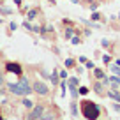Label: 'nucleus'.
I'll list each match as a JSON object with an SVG mask.
<instances>
[{
    "mask_svg": "<svg viewBox=\"0 0 120 120\" xmlns=\"http://www.w3.org/2000/svg\"><path fill=\"white\" fill-rule=\"evenodd\" d=\"M42 113H44V106H42V104H37V106H34V108H32V111L28 113V118H26V120H41Z\"/></svg>",
    "mask_w": 120,
    "mask_h": 120,
    "instance_id": "4",
    "label": "nucleus"
},
{
    "mask_svg": "<svg viewBox=\"0 0 120 120\" xmlns=\"http://www.w3.org/2000/svg\"><path fill=\"white\" fill-rule=\"evenodd\" d=\"M94 76H95L97 79H104V78H106L104 71H102V69H97V67H94Z\"/></svg>",
    "mask_w": 120,
    "mask_h": 120,
    "instance_id": "11",
    "label": "nucleus"
},
{
    "mask_svg": "<svg viewBox=\"0 0 120 120\" xmlns=\"http://www.w3.org/2000/svg\"><path fill=\"white\" fill-rule=\"evenodd\" d=\"M79 109H81V115L85 116L86 120H97L99 115H101V108H99L94 101H88V99L81 101Z\"/></svg>",
    "mask_w": 120,
    "mask_h": 120,
    "instance_id": "1",
    "label": "nucleus"
},
{
    "mask_svg": "<svg viewBox=\"0 0 120 120\" xmlns=\"http://www.w3.org/2000/svg\"><path fill=\"white\" fill-rule=\"evenodd\" d=\"M71 42H72V44H79V42H81L79 35H72V37H71Z\"/></svg>",
    "mask_w": 120,
    "mask_h": 120,
    "instance_id": "20",
    "label": "nucleus"
},
{
    "mask_svg": "<svg viewBox=\"0 0 120 120\" xmlns=\"http://www.w3.org/2000/svg\"><path fill=\"white\" fill-rule=\"evenodd\" d=\"M2 95H4V90H2V88H0V97H2Z\"/></svg>",
    "mask_w": 120,
    "mask_h": 120,
    "instance_id": "33",
    "label": "nucleus"
},
{
    "mask_svg": "<svg viewBox=\"0 0 120 120\" xmlns=\"http://www.w3.org/2000/svg\"><path fill=\"white\" fill-rule=\"evenodd\" d=\"M102 46H104V48H108V46H109V42H108V39H102Z\"/></svg>",
    "mask_w": 120,
    "mask_h": 120,
    "instance_id": "29",
    "label": "nucleus"
},
{
    "mask_svg": "<svg viewBox=\"0 0 120 120\" xmlns=\"http://www.w3.org/2000/svg\"><path fill=\"white\" fill-rule=\"evenodd\" d=\"M7 88H9V92L14 94V95H28V94H26V90L23 88L19 83H7Z\"/></svg>",
    "mask_w": 120,
    "mask_h": 120,
    "instance_id": "5",
    "label": "nucleus"
},
{
    "mask_svg": "<svg viewBox=\"0 0 120 120\" xmlns=\"http://www.w3.org/2000/svg\"><path fill=\"white\" fill-rule=\"evenodd\" d=\"M11 12L12 11H9V9H0V14H5V16H7V14H11Z\"/></svg>",
    "mask_w": 120,
    "mask_h": 120,
    "instance_id": "24",
    "label": "nucleus"
},
{
    "mask_svg": "<svg viewBox=\"0 0 120 120\" xmlns=\"http://www.w3.org/2000/svg\"><path fill=\"white\" fill-rule=\"evenodd\" d=\"M0 120H4V116H2V115H0Z\"/></svg>",
    "mask_w": 120,
    "mask_h": 120,
    "instance_id": "34",
    "label": "nucleus"
},
{
    "mask_svg": "<svg viewBox=\"0 0 120 120\" xmlns=\"http://www.w3.org/2000/svg\"><path fill=\"white\" fill-rule=\"evenodd\" d=\"M4 83H5V79H4V76L0 74V86H4Z\"/></svg>",
    "mask_w": 120,
    "mask_h": 120,
    "instance_id": "30",
    "label": "nucleus"
},
{
    "mask_svg": "<svg viewBox=\"0 0 120 120\" xmlns=\"http://www.w3.org/2000/svg\"><path fill=\"white\" fill-rule=\"evenodd\" d=\"M35 16H37V9H30L28 14H26V18H28V19H34Z\"/></svg>",
    "mask_w": 120,
    "mask_h": 120,
    "instance_id": "15",
    "label": "nucleus"
},
{
    "mask_svg": "<svg viewBox=\"0 0 120 120\" xmlns=\"http://www.w3.org/2000/svg\"><path fill=\"white\" fill-rule=\"evenodd\" d=\"M9 28H11V32L16 30V28H18V23H9Z\"/></svg>",
    "mask_w": 120,
    "mask_h": 120,
    "instance_id": "26",
    "label": "nucleus"
},
{
    "mask_svg": "<svg viewBox=\"0 0 120 120\" xmlns=\"http://www.w3.org/2000/svg\"><path fill=\"white\" fill-rule=\"evenodd\" d=\"M72 35H74V30H72V26H67V28H65V39H71Z\"/></svg>",
    "mask_w": 120,
    "mask_h": 120,
    "instance_id": "14",
    "label": "nucleus"
},
{
    "mask_svg": "<svg viewBox=\"0 0 120 120\" xmlns=\"http://www.w3.org/2000/svg\"><path fill=\"white\" fill-rule=\"evenodd\" d=\"M85 65H86L88 69H94V67H95V65H94V62H90V60H86V64H85Z\"/></svg>",
    "mask_w": 120,
    "mask_h": 120,
    "instance_id": "25",
    "label": "nucleus"
},
{
    "mask_svg": "<svg viewBox=\"0 0 120 120\" xmlns=\"http://www.w3.org/2000/svg\"><path fill=\"white\" fill-rule=\"evenodd\" d=\"M78 92H79V95H86L88 94V88H86V86H79Z\"/></svg>",
    "mask_w": 120,
    "mask_h": 120,
    "instance_id": "19",
    "label": "nucleus"
},
{
    "mask_svg": "<svg viewBox=\"0 0 120 120\" xmlns=\"http://www.w3.org/2000/svg\"><path fill=\"white\" fill-rule=\"evenodd\" d=\"M111 106H113V109H115V111L120 113V102H115V104H111Z\"/></svg>",
    "mask_w": 120,
    "mask_h": 120,
    "instance_id": "23",
    "label": "nucleus"
},
{
    "mask_svg": "<svg viewBox=\"0 0 120 120\" xmlns=\"http://www.w3.org/2000/svg\"><path fill=\"white\" fill-rule=\"evenodd\" d=\"M60 78H62V79L67 78V71H60Z\"/></svg>",
    "mask_w": 120,
    "mask_h": 120,
    "instance_id": "27",
    "label": "nucleus"
},
{
    "mask_svg": "<svg viewBox=\"0 0 120 120\" xmlns=\"http://www.w3.org/2000/svg\"><path fill=\"white\" fill-rule=\"evenodd\" d=\"M109 69H111L113 72H115L116 76H120V65H116V64H113V65H109Z\"/></svg>",
    "mask_w": 120,
    "mask_h": 120,
    "instance_id": "17",
    "label": "nucleus"
},
{
    "mask_svg": "<svg viewBox=\"0 0 120 120\" xmlns=\"http://www.w3.org/2000/svg\"><path fill=\"white\" fill-rule=\"evenodd\" d=\"M102 62H104V64L108 65L109 62H111V56H109V55H102Z\"/></svg>",
    "mask_w": 120,
    "mask_h": 120,
    "instance_id": "21",
    "label": "nucleus"
},
{
    "mask_svg": "<svg viewBox=\"0 0 120 120\" xmlns=\"http://www.w3.org/2000/svg\"><path fill=\"white\" fill-rule=\"evenodd\" d=\"M23 106H25L26 109H32V108H34V104H32L30 99H23Z\"/></svg>",
    "mask_w": 120,
    "mask_h": 120,
    "instance_id": "16",
    "label": "nucleus"
},
{
    "mask_svg": "<svg viewBox=\"0 0 120 120\" xmlns=\"http://www.w3.org/2000/svg\"><path fill=\"white\" fill-rule=\"evenodd\" d=\"M102 85H104L102 81H94V90L97 92V94H104V86Z\"/></svg>",
    "mask_w": 120,
    "mask_h": 120,
    "instance_id": "9",
    "label": "nucleus"
},
{
    "mask_svg": "<svg viewBox=\"0 0 120 120\" xmlns=\"http://www.w3.org/2000/svg\"><path fill=\"white\" fill-rule=\"evenodd\" d=\"M14 4L16 5H21V0H14Z\"/></svg>",
    "mask_w": 120,
    "mask_h": 120,
    "instance_id": "31",
    "label": "nucleus"
},
{
    "mask_svg": "<svg viewBox=\"0 0 120 120\" xmlns=\"http://www.w3.org/2000/svg\"><path fill=\"white\" fill-rule=\"evenodd\" d=\"M118 18H120V14H118Z\"/></svg>",
    "mask_w": 120,
    "mask_h": 120,
    "instance_id": "35",
    "label": "nucleus"
},
{
    "mask_svg": "<svg viewBox=\"0 0 120 120\" xmlns=\"http://www.w3.org/2000/svg\"><path fill=\"white\" fill-rule=\"evenodd\" d=\"M5 71L12 72V74H16V76L23 74V67H21V64H18V62H5Z\"/></svg>",
    "mask_w": 120,
    "mask_h": 120,
    "instance_id": "3",
    "label": "nucleus"
},
{
    "mask_svg": "<svg viewBox=\"0 0 120 120\" xmlns=\"http://www.w3.org/2000/svg\"><path fill=\"white\" fill-rule=\"evenodd\" d=\"M97 19H101V14H99V12H92V21H97Z\"/></svg>",
    "mask_w": 120,
    "mask_h": 120,
    "instance_id": "22",
    "label": "nucleus"
},
{
    "mask_svg": "<svg viewBox=\"0 0 120 120\" xmlns=\"http://www.w3.org/2000/svg\"><path fill=\"white\" fill-rule=\"evenodd\" d=\"M23 26H25V28H26V30H32V25H30V23H28V21H25V23H23Z\"/></svg>",
    "mask_w": 120,
    "mask_h": 120,
    "instance_id": "28",
    "label": "nucleus"
},
{
    "mask_svg": "<svg viewBox=\"0 0 120 120\" xmlns=\"http://www.w3.org/2000/svg\"><path fill=\"white\" fill-rule=\"evenodd\" d=\"M41 120H55V113L53 111H44L41 116Z\"/></svg>",
    "mask_w": 120,
    "mask_h": 120,
    "instance_id": "12",
    "label": "nucleus"
},
{
    "mask_svg": "<svg viewBox=\"0 0 120 120\" xmlns=\"http://www.w3.org/2000/svg\"><path fill=\"white\" fill-rule=\"evenodd\" d=\"M18 83H19V85H21L23 88L26 90V94H28V95L32 94V92H34V88H32V85H30V81H28V79L25 78V76H19V81H18Z\"/></svg>",
    "mask_w": 120,
    "mask_h": 120,
    "instance_id": "6",
    "label": "nucleus"
},
{
    "mask_svg": "<svg viewBox=\"0 0 120 120\" xmlns=\"http://www.w3.org/2000/svg\"><path fill=\"white\" fill-rule=\"evenodd\" d=\"M71 115L78 116V104H76V102H71Z\"/></svg>",
    "mask_w": 120,
    "mask_h": 120,
    "instance_id": "13",
    "label": "nucleus"
},
{
    "mask_svg": "<svg viewBox=\"0 0 120 120\" xmlns=\"http://www.w3.org/2000/svg\"><path fill=\"white\" fill-rule=\"evenodd\" d=\"M67 86H69V88H78V86H79V79L76 78V76L69 78L67 79Z\"/></svg>",
    "mask_w": 120,
    "mask_h": 120,
    "instance_id": "7",
    "label": "nucleus"
},
{
    "mask_svg": "<svg viewBox=\"0 0 120 120\" xmlns=\"http://www.w3.org/2000/svg\"><path fill=\"white\" fill-rule=\"evenodd\" d=\"M65 67H67V69H72V67H74V60H72V58H67V60H65Z\"/></svg>",
    "mask_w": 120,
    "mask_h": 120,
    "instance_id": "18",
    "label": "nucleus"
},
{
    "mask_svg": "<svg viewBox=\"0 0 120 120\" xmlns=\"http://www.w3.org/2000/svg\"><path fill=\"white\" fill-rule=\"evenodd\" d=\"M71 2L72 4H79V0H71Z\"/></svg>",
    "mask_w": 120,
    "mask_h": 120,
    "instance_id": "32",
    "label": "nucleus"
},
{
    "mask_svg": "<svg viewBox=\"0 0 120 120\" xmlns=\"http://www.w3.org/2000/svg\"><path fill=\"white\" fill-rule=\"evenodd\" d=\"M58 76H60V74H58V71H56V69H53L51 76H49V81L53 83V86H55V85H58V83H60V81H58Z\"/></svg>",
    "mask_w": 120,
    "mask_h": 120,
    "instance_id": "8",
    "label": "nucleus"
},
{
    "mask_svg": "<svg viewBox=\"0 0 120 120\" xmlns=\"http://www.w3.org/2000/svg\"><path fill=\"white\" fill-rule=\"evenodd\" d=\"M32 88H34V92H35V94H39V95H48L49 94L48 85H46L44 81H41V79H37V81L32 83Z\"/></svg>",
    "mask_w": 120,
    "mask_h": 120,
    "instance_id": "2",
    "label": "nucleus"
},
{
    "mask_svg": "<svg viewBox=\"0 0 120 120\" xmlns=\"http://www.w3.org/2000/svg\"><path fill=\"white\" fill-rule=\"evenodd\" d=\"M108 95H109V97H111V99H113V101H116V102H120V92H116V90H115V88H111V90H109V92H108Z\"/></svg>",
    "mask_w": 120,
    "mask_h": 120,
    "instance_id": "10",
    "label": "nucleus"
}]
</instances>
